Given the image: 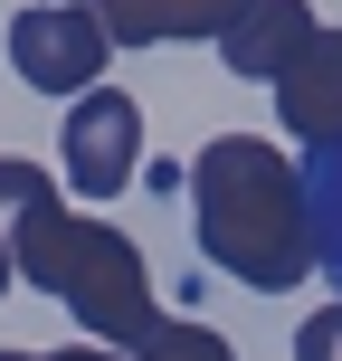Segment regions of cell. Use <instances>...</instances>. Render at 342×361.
Returning a JSON list of instances; mask_svg holds the SVG:
<instances>
[{
    "label": "cell",
    "mask_w": 342,
    "mask_h": 361,
    "mask_svg": "<svg viewBox=\"0 0 342 361\" xmlns=\"http://www.w3.org/2000/svg\"><path fill=\"white\" fill-rule=\"evenodd\" d=\"M190 219L200 247L219 276L257 295H286L324 267V238H314V190L267 133H209L190 162Z\"/></svg>",
    "instance_id": "1"
},
{
    "label": "cell",
    "mask_w": 342,
    "mask_h": 361,
    "mask_svg": "<svg viewBox=\"0 0 342 361\" xmlns=\"http://www.w3.org/2000/svg\"><path fill=\"white\" fill-rule=\"evenodd\" d=\"M105 57H114L105 19L76 10V0H38V10L10 19V67H19V86H38V95H95Z\"/></svg>",
    "instance_id": "2"
},
{
    "label": "cell",
    "mask_w": 342,
    "mask_h": 361,
    "mask_svg": "<svg viewBox=\"0 0 342 361\" xmlns=\"http://www.w3.org/2000/svg\"><path fill=\"white\" fill-rule=\"evenodd\" d=\"M57 162H67V190L76 200L105 209V200L133 180V162H143V105H133L124 86L76 95V105H67V133H57Z\"/></svg>",
    "instance_id": "3"
},
{
    "label": "cell",
    "mask_w": 342,
    "mask_h": 361,
    "mask_svg": "<svg viewBox=\"0 0 342 361\" xmlns=\"http://www.w3.org/2000/svg\"><path fill=\"white\" fill-rule=\"evenodd\" d=\"M276 124H286V143H305L314 162L342 152V29H324V38L286 67V86H276Z\"/></svg>",
    "instance_id": "4"
},
{
    "label": "cell",
    "mask_w": 342,
    "mask_h": 361,
    "mask_svg": "<svg viewBox=\"0 0 342 361\" xmlns=\"http://www.w3.org/2000/svg\"><path fill=\"white\" fill-rule=\"evenodd\" d=\"M314 38H324L314 0H257V10L219 38V57H228V76H248V86H286V67L314 48Z\"/></svg>",
    "instance_id": "5"
},
{
    "label": "cell",
    "mask_w": 342,
    "mask_h": 361,
    "mask_svg": "<svg viewBox=\"0 0 342 361\" xmlns=\"http://www.w3.org/2000/svg\"><path fill=\"white\" fill-rule=\"evenodd\" d=\"M257 0H95L114 48H171V38H228Z\"/></svg>",
    "instance_id": "6"
},
{
    "label": "cell",
    "mask_w": 342,
    "mask_h": 361,
    "mask_svg": "<svg viewBox=\"0 0 342 361\" xmlns=\"http://www.w3.org/2000/svg\"><path fill=\"white\" fill-rule=\"evenodd\" d=\"M133 361H238V352H228V333H209V324H181V314H171V324L152 333V343L133 352Z\"/></svg>",
    "instance_id": "7"
},
{
    "label": "cell",
    "mask_w": 342,
    "mask_h": 361,
    "mask_svg": "<svg viewBox=\"0 0 342 361\" xmlns=\"http://www.w3.org/2000/svg\"><path fill=\"white\" fill-rule=\"evenodd\" d=\"M295 361H342V305H324V314L295 324Z\"/></svg>",
    "instance_id": "8"
},
{
    "label": "cell",
    "mask_w": 342,
    "mask_h": 361,
    "mask_svg": "<svg viewBox=\"0 0 342 361\" xmlns=\"http://www.w3.org/2000/svg\"><path fill=\"white\" fill-rule=\"evenodd\" d=\"M38 361H133V352H105V343H67V352H38Z\"/></svg>",
    "instance_id": "9"
},
{
    "label": "cell",
    "mask_w": 342,
    "mask_h": 361,
    "mask_svg": "<svg viewBox=\"0 0 342 361\" xmlns=\"http://www.w3.org/2000/svg\"><path fill=\"white\" fill-rule=\"evenodd\" d=\"M19 286V267H10V238H0V295H10Z\"/></svg>",
    "instance_id": "10"
},
{
    "label": "cell",
    "mask_w": 342,
    "mask_h": 361,
    "mask_svg": "<svg viewBox=\"0 0 342 361\" xmlns=\"http://www.w3.org/2000/svg\"><path fill=\"white\" fill-rule=\"evenodd\" d=\"M0 361H38V352H0Z\"/></svg>",
    "instance_id": "11"
}]
</instances>
